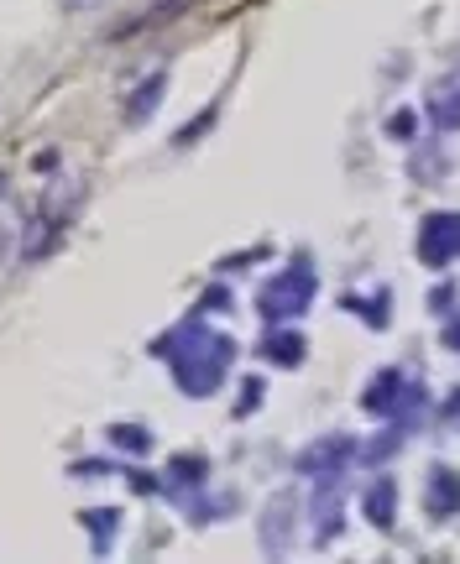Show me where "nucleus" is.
<instances>
[{"instance_id": "1", "label": "nucleus", "mask_w": 460, "mask_h": 564, "mask_svg": "<svg viewBox=\"0 0 460 564\" xmlns=\"http://www.w3.org/2000/svg\"><path fill=\"white\" fill-rule=\"evenodd\" d=\"M152 350L173 366V382L189 392V397H210L225 382L230 356H236L230 335H220V329H204V324H178L173 335H163Z\"/></svg>"}, {"instance_id": "2", "label": "nucleus", "mask_w": 460, "mask_h": 564, "mask_svg": "<svg viewBox=\"0 0 460 564\" xmlns=\"http://www.w3.org/2000/svg\"><path fill=\"white\" fill-rule=\"evenodd\" d=\"M314 303V272L298 262V267H288V272H278L262 288V298H257V309H262V319H272V324H288V319H298Z\"/></svg>"}, {"instance_id": "3", "label": "nucleus", "mask_w": 460, "mask_h": 564, "mask_svg": "<svg viewBox=\"0 0 460 564\" xmlns=\"http://www.w3.org/2000/svg\"><path fill=\"white\" fill-rule=\"evenodd\" d=\"M413 403H424V387H413L408 376L393 371V366L377 371V382L361 392V408L372 413V418H387V423H393V418H408Z\"/></svg>"}, {"instance_id": "4", "label": "nucleus", "mask_w": 460, "mask_h": 564, "mask_svg": "<svg viewBox=\"0 0 460 564\" xmlns=\"http://www.w3.org/2000/svg\"><path fill=\"white\" fill-rule=\"evenodd\" d=\"M293 533H298V497L293 491H272L262 517H257V538H262V554L267 559H283L293 549Z\"/></svg>"}, {"instance_id": "5", "label": "nucleus", "mask_w": 460, "mask_h": 564, "mask_svg": "<svg viewBox=\"0 0 460 564\" xmlns=\"http://www.w3.org/2000/svg\"><path fill=\"white\" fill-rule=\"evenodd\" d=\"M419 256L429 267H445L460 256V215H429L419 230Z\"/></svg>"}, {"instance_id": "6", "label": "nucleus", "mask_w": 460, "mask_h": 564, "mask_svg": "<svg viewBox=\"0 0 460 564\" xmlns=\"http://www.w3.org/2000/svg\"><path fill=\"white\" fill-rule=\"evenodd\" d=\"M351 450H356L351 434H325V439H314L309 450L298 455V470H304V476H340L345 460H351Z\"/></svg>"}, {"instance_id": "7", "label": "nucleus", "mask_w": 460, "mask_h": 564, "mask_svg": "<svg viewBox=\"0 0 460 564\" xmlns=\"http://www.w3.org/2000/svg\"><path fill=\"white\" fill-rule=\"evenodd\" d=\"M314 528H319V544H335V538L345 533V497H340V476L325 486H319V497H314Z\"/></svg>"}, {"instance_id": "8", "label": "nucleus", "mask_w": 460, "mask_h": 564, "mask_svg": "<svg viewBox=\"0 0 460 564\" xmlns=\"http://www.w3.org/2000/svg\"><path fill=\"white\" fill-rule=\"evenodd\" d=\"M163 94H168V74H152V79H147V84H142V89H136L131 100H126V121H131V126H142L147 115L157 110V100H163Z\"/></svg>"}, {"instance_id": "9", "label": "nucleus", "mask_w": 460, "mask_h": 564, "mask_svg": "<svg viewBox=\"0 0 460 564\" xmlns=\"http://www.w3.org/2000/svg\"><path fill=\"white\" fill-rule=\"evenodd\" d=\"M262 356L278 361V366H298V361H304V335H298V329H272L267 345H262Z\"/></svg>"}, {"instance_id": "10", "label": "nucleus", "mask_w": 460, "mask_h": 564, "mask_svg": "<svg viewBox=\"0 0 460 564\" xmlns=\"http://www.w3.org/2000/svg\"><path fill=\"white\" fill-rule=\"evenodd\" d=\"M366 517H372L377 528H393V517H398V486L393 481H377L366 491Z\"/></svg>"}, {"instance_id": "11", "label": "nucleus", "mask_w": 460, "mask_h": 564, "mask_svg": "<svg viewBox=\"0 0 460 564\" xmlns=\"http://www.w3.org/2000/svg\"><path fill=\"white\" fill-rule=\"evenodd\" d=\"M429 121L440 131H460V89H434L429 94Z\"/></svg>"}, {"instance_id": "12", "label": "nucleus", "mask_w": 460, "mask_h": 564, "mask_svg": "<svg viewBox=\"0 0 460 564\" xmlns=\"http://www.w3.org/2000/svg\"><path fill=\"white\" fill-rule=\"evenodd\" d=\"M429 486H434V502H429V507L440 512V517L460 507V476H450V470H434V476H429Z\"/></svg>"}, {"instance_id": "13", "label": "nucleus", "mask_w": 460, "mask_h": 564, "mask_svg": "<svg viewBox=\"0 0 460 564\" xmlns=\"http://www.w3.org/2000/svg\"><path fill=\"white\" fill-rule=\"evenodd\" d=\"M84 528L95 533V549L100 554H110V538H115V528H121V512H84Z\"/></svg>"}, {"instance_id": "14", "label": "nucleus", "mask_w": 460, "mask_h": 564, "mask_svg": "<svg viewBox=\"0 0 460 564\" xmlns=\"http://www.w3.org/2000/svg\"><path fill=\"white\" fill-rule=\"evenodd\" d=\"M110 439L121 444V450H147V444H152L142 429H126V423H115V429H110Z\"/></svg>"}, {"instance_id": "15", "label": "nucleus", "mask_w": 460, "mask_h": 564, "mask_svg": "<svg viewBox=\"0 0 460 564\" xmlns=\"http://www.w3.org/2000/svg\"><path fill=\"white\" fill-rule=\"evenodd\" d=\"M445 345H450V350H460V314H455V319H450V329H445Z\"/></svg>"}, {"instance_id": "16", "label": "nucleus", "mask_w": 460, "mask_h": 564, "mask_svg": "<svg viewBox=\"0 0 460 564\" xmlns=\"http://www.w3.org/2000/svg\"><path fill=\"white\" fill-rule=\"evenodd\" d=\"M74 6H95V0H74Z\"/></svg>"}]
</instances>
